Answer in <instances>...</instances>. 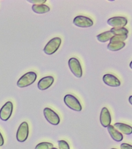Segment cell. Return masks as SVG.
<instances>
[{
    "label": "cell",
    "mask_w": 132,
    "mask_h": 149,
    "mask_svg": "<svg viewBox=\"0 0 132 149\" xmlns=\"http://www.w3.org/2000/svg\"><path fill=\"white\" fill-rule=\"evenodd\" d=\"M32 9L35 13L37 14L46 13L50 10V8L45 4H33Z\"/></svg>",
    "instance_id": "9a60e30c"
},
{
    "label": "cell",
    "mask_w": 132,
    "mask_h": 149,
    "mask_svg": "<svg viewBox=\"0 0 132 149\" xmlns=\"http://www.w3.org/2000/svg\"><path fill=\"white\" fill-rule=\"evenodd\" d=\"M69 68L73 74L77 78H81L83 74L82 68L78 59L71 58L68 61Z\"/></svg>",
    "instance_id": "277c9868"
},
{
    "label": "cell",
    "mask_w": 132,
    "mask_h": 149,
    "mask_svg": "<svg viewBox=\"0 0 132 149\" xmlns=\"http://www.w3.org/2000/svg\"><path fill=\"white\" fill-rule=\"evenodd\" d=\"M125 45V43L123 42H110L108 45L107 48L110 51H118L123 48Z\"/></svg>",
    "instance_id": "e0dca14e"
},
{
    "label": "cell",
    "mask_w": 132,
    "mask_h": 149,
    "mask_svg": "<svg viewBox=\"0 0 132 149\" xmlns=\"http://www.w3.org/2000/svg\"><path fill=\"white\" fill-rule=\"evenodd\" d=\"M127 38V35H115L110 39V42H123Z\"/></svg>",
    "instance_id": "d6986e66"
},
{
    "label": "cell",
    "mask_w": 132,
    "mask_h": 149,
    "mask_svg": "<svg viewBox=\"0 0 132 149\" xmlns=\"http://www.w3.org/2000/svg\"><path fill=\"white\" fill-rule=\"evenodd\" d=\"M73 23L76 26L82 28L89 27L92 26L93 24L91 19L83 16H78L75 17Z\"/></svg>",
    "instance_id": "ba28073f"
},
{
    "label": "cell",
    "mask_w": 132,
    "mask_h": 149,
    "mask_svg": "<svg viewBox=\"0 0 132 149\" xmlns=\"http://www.w3.org/2000/svg\"><path fill=\"white\" fill-rule=\"evenodd\" d=\"M27 1L30 3L37 5L43 4L46 2V0H29Z\"/></svg>",
    "instance_id": "7402d4cb"
},
{
    "label": "cell",
    "mask_w": 132,
    "mask_h": 149,
    "mask_svg": "<svg viewBox=\"0 0 132 149\" xmlns=\"http://www.w3.org/2000/svg\"><path fill=\"white\" fill-rule=\"evenodd\" d=\"M108 24L114 28H124L127 23L126 17H114L110 18L107 21Z\"/></svg>",
    "instance_id": "9c48e42d"
},
{
    "label": "cell",
    "mask_w": 132,
    "mask_h": 149,
    "mask_svg": "<svg viewBox=\"0 0 132 149\" xmlns=\"http://www.w3.org/2000/svg\"><path fill=\"white\" fill-rule=\"evenodd\" d=\"M54 146L52 143L48 142H42L38 144L35 147V149H51Z\"/></svg>",
    "instance_id": "ffe728a7"
},
{
    "label": "cell",
    "mask_w": 132,
    "mask_h": 149,
    "mask_svg": "<svg viewBox=\"0 0 132 149\" xmlns=\"http://www.w3.org/2000/svg\"><path fill=\"white\" fill-rule=\"evenodd\" d=\"M61 43V39L59 37H55L50 40L44 49L46 54L51 55L55 53L59 48Z\"/></svg>",
    "instance_id": "7a4b0ae2"
},
{
    "label": "cell",
    "mask_w": 132,
    "mask_h": 149,
    "mask_svg": "<svg viewBox=\"0 0 132 149\" xmlns=\"http://www.w3.org/2000/svg\"><path fill=\"white\" fill-rule=\"evenodd\" d=\"M103 80L105 84L111 87H117L120 85V82L119 79L112 74H105L103 77Z\"/></svg>",
    "instance_id": "7c38bea8"
},
{
    "label": "cell",
    "mask_w": 132,
    "mask_h": 149,
    "mask_svg": "<svg viewBox=\"0 0 132 149\" xmlns=\"http://www.w3.org/2000/svg\"><path fill=\"white\" fill-rule=\"evenodd\" d=\"M54 82V78L52 76L42 78L38 83V87L40 90L44 91L49 88Z\"/></svg>",
    "instance_id": "8fae6325"
},
{
    "label": "cell",
    "mask_w": 132,
    "mask_h": 149,
    "mask_svg": "<svg viewBox=\"0 0 132 149\" xmlns=\"http://www.w3.org/2000/svg\"><path fill=\"white\" fill-rule=\"evenodd\" d=\"M108 130L110 136L114 140L117 142L122 141L123 139L122 134L115 129L113 126L109 125L108 126Z\"/></svg>",
    "instance_id": "4fadbf2b"
},
{
    "label": "cell",
    "mask_w": 132,
    "mask_h": 149,
    "mask_svg": "<svg viewBox=\"0 0 132 149\" xmlns=\"http://www.w3.org/2000/svg\"><path fill=\"white\" fill-rule=\"evenodd\" d=\"M114 127L122 133L126 135L132 134V127L124 123H117L114 125Z\"/></svg>",
    "instance_id": "5bb4252c"
},
{
    "label": "cell",
    "mask_w": 132,
    "mask_h": 149,
    "mask_svg": "<svg viewBox=\"0 0 132 149\" xmlns=\"http://www.w3.org/2000/svg\"><path fill=\"white\" fill-rule=\"evenodd\" d=\"M114 36L112 31H107L98 35L97 36V38L99 41L105 42L111 39Z\"/></svg>",
    "instance_id": "2e32d148"
},
{
    "label": "cell",
    "mask_w": 132,
    "mask_h": 149,
    "mask_svg": "<svg viewBox=\"0 0 132 149\" xmlns=\"http://www.w3.org/2000/svg\"><path fill=\"white\" fill-rule=\"evenodd\" d=\"M29 135V126L26 122H22L19 125L17 133V139L19 142H24L26 140Z\"/></svg>",
    "instance_id": "5b68a950"
},
{
    "label": "cell",
    "mask_w": 132,
    "mask_h": 149,
    "mask_svg": "<svg viewBox=\"0 0 132 149\" xmlns=\"http://www.w3.org/2000/svg\"><path fill=\"white\" fill-rule=\"evenodd\" d=\"M13 105L11 101H8L0 109V118L2 120L7 121L12 115Z\"/></svg>",
    "instance_id": "8992f818"
},
{
    "label": "cell",
    "mask_w": 132,
    "mask_h": 149,
    "mask_svg": "<svg viewBox=\"0 0 132 149\" xmlns=\"http://www.w3.org/2000/svg\"><path fill=\"white\" fill-rule=\"evenodd\" d=\"M111 31L113 33L114 36L115 35H127L128 33V30L126 28H112Z\"/></svg>",
    "instance_id": "ac0fdd59"
},
{
    "label": "cell",
    "mask_w": 132,
    "mask_h": 149,
    "mask_svg": "<svg viewBox=\"0 0 132 149\" xmlns=\"http://www.w3.org/2000/svg\"><path fill=\"white\" fill-rule=\"evenodd\" d=\"M115 149V148H112V149Z\"/></svg>",
    "instance_id": "4316f807"
},
{
    "label": "cell",
    "mask_w": 132,
    "mask_h": 149,
    "mask_svg": "<svg viewBox=\"0 0 132 149\" xmlns=\"http://www.w3.org/2000/svg\"><path fill=\"white\" fill-rule=\"evenodd\" d=\"M121 149H132L131 145L126 143H123L120 145Z\"/></svg>",
    "instance_id": "603a6c76"
},
{
    "label": "cell",
    "mask_w": 132,
    "mask_h": 149,
    "mask_svg": "<svg viewBox=\"0 0 132 149\" xmlns=\"http://www.w3.org/2000/svg\"><path fill=\"white\" fill-rule=\"evenodd\" d=\"M65 104L70 109L75 111H80L82 110V107L79 101L76 97L70 94H67L64 98Z\"/></svg>",
    "instance_id": "3957f363"
},
{
    "label": "cell",
    "mask_w": 132,
    "mask_h": 149,
    "mask_svg": "<svg viewBox=\"0 0 132 149\" xmlns=\"http://www.w3.org/2000/svg\"><path fill=\"white\" fill-rule=\"evenodd\" d=\"M100 121L102 125L106 127L111 124V117L109 111L106 107L102 108L101 112Z\"/></svg>",
    "instance_id": "30bf717a"
},
{
    "label": "cell",
    "mask_w": 132,
    "mask_h": 149,
    "mask_svg": "<svg viewBox=\"0 0 132 149\" xmlns=\"http://www.w3.org/2000/svg\"><path fill=\"white\" fill-rule=\"evenodd\" d=\"M4 144V139L2 134L0 132V146H1Z\"/></svg>",
    "instance_id": "cb8c5ba5"
},
{
    "label": "cell",
    "mask_w": 132,
    "mask_h": 149,
    "mask_svg": "<svg viewBox=\"0 0 132 149\" xmlns=\"http://www.w3.org/2000/svg\"><path fill=\"white\" fill-rule=\"evenodd\" d=\"M44 114L46 119L53 125H57L59 123L60 119L58 115L50 108H45Z\"/></svg>",
    "instance_id": "52a82bcc"
},
{
    "label": "cell",
    "mask_w": 132,
    "mask_h": 149,
    "mask_svg": "<svg viewBox=\"0 0 132 149\" xmlns=\"http://www.w3.org/2000/svg\"><path fill=\"white\" fill-rule=\"evenodd\" d=\"M37 74L35 72H30L25 73L18 80L17 85L20 88L27 87L32 85L36 80Z\"/></svg>",
    "instance_id": "6da1fadb"
},
{
    "label": "cell",
    "mask_w": 132,
    "mask_h": 149,
    "mask_svg": "<svg viewBox=\"0 0 132 149\" xmlns=\"http://www.w3.org/2000/svg\"><path fill=\"white\" fill-rule=\"evenodd\" d=\"M131 99H132V96H131L129 98V101L130 102V103L131 104H132V101H131Z\"/></svg>",
    "instance_id": "d4e9b609"
},
{
    "label": "cell",
    "mask_w": 132,
    "mask_h": 149,
    "mask_svg": "<svg viewBox=\"0 0 132 149\" xmlns=\"http://www.w3.org/2000/svg\"><path fill=\"white\" fill-rule=\"evenodd\" d=\"M59 149H70L69 144L65 141L61 140L58 141Z\"/></svg>",
    "instance_id": "44dd1931"
},
{
    "label": "cell",
    "mask_w": 132,
    "mask_h": 149,
    "mask_svg": "<svg viewBox=\"0 0 132 149\" xmlns=\"http://www.w3.org/2000/svg\"><path fill=\"white\" fill-rule=\"evenodd\" d=\"M51 149H57L56 148H51Z\"/></svg>",
    "instance_id": "484cf974"
}]
</instances>
